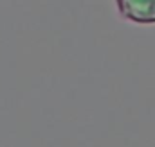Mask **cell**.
Here are the masks:
<instances>
[{
    "label": "cell",
    "mask_w": 155,
    "mask_h": 147,
    "mask_svg": "<svg viewBox=\"0 0 155 147\" xmlns=\"http://www.w3.org/2000/svg\"><path fill=\"white\" fill-rule=\"evenodd\" d=\"M117 11L124 20H130L134 23H155V0L144 2H130V0H119L116 2Z\"/></svg>",
    "instance_id": "cell-1"
}]
</instances>
